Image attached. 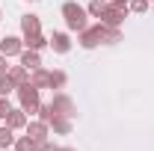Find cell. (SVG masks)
Segmentation results:
<instances>
[{"label": "cell", "instance_id": "cell-1", "mask_svg": "<svg viewBox=\"0 0 154 151\" xmlns=\"http://www.w3.org/2000/svg\"><path fill=\"white\" fill-rule=\"evenodd\" d=\"M101 42H107V45H116V42H122V33H119V27H107V24H95V27H86L83 33H80V45L89 51V48H95Z\"/></svg>", "mask_w": 154, "mask_h": 151}, {"label": "cell", "instance_id": "cell-2", "mask_svg": "<svg viewBox=\"0 0 154 151\" xmlns=\"http://www.w3.org/2000/svg\"><path fill=\"white\" fill-rule=\"evenodd\" d=\"M86 9L83 6H77V3H65L62 6V18H65V24H68V30H86Z\"/></svg>", "mask_w": 154, "mask_h": 151}, {"label": "cell", "instance_id": "cell-3", "mask_svg": "<svg viewBox=\"0 0 154 151\" xmlns=\"http://www.w3.org/2000/svg\"><path fill=\"white\" fill-rule=\"evenodd\" d=\"M18 101H21V110L24 113H38V89L33 83L18 86Z\"/></svg>", "mask_w": 154, "mask_h": 151}, {"label": "cell", "instance_id": "cell-4", "mask_svg": "<svg viewBox=\"0 0 154 151\" xmlns=\"http://www.w3.org/2000/svg\"><path fill=\"white\" fill-rule=\"evenodd\" d=\"M122 21H125V6L107 3V9H104V15H101V24H107V27H119Z\"/></svg>", "mask_w": 154, "mask_h": 151}, {"label": "cell", "instance_id": "cell-5", "mask_svg": "<svg viewBox=\"0 0 154 151\" xmlns=\"http://www.w3.org/2000/svg\"><path fill=\"white\" fill-rule=\"evenodd\" d=\"M51 107H54V116H62V119H71L74 116V104H71L68 95H57Z\"/></svg>", "mask_w": 154, "mask_h": 151}, {"label": "cell", "instance_id": "cell-6", "mask_svg": "<svg viewBox=\"0 0 154 151\" xmlns=\"http://www.w3.org/2000/svg\"><path fill=\"white\" fill-rule=\"evenodd\" d=\"M27 136L36 142V145H42V142H48V125L38 119V122H30L27 125Z\"/></svg>", "mask_w": 154, "mask_h": 151}, {"label": "cell", "instance_id": "cell-7", "mask_svg": "<svg viewBox=\"0 0 154 151\" xmlns=\"http://www.w3.org/2000/svg\"><path fill=\"white\" fill-rule=\"evenodd\" d=\"M21 30H24V39H33L42 33V24H38V15H24L21 18Z\"/></svg>", "mask_w": 154, "mask_h": 151}, {"label": "cell", "instance_id": "cell-8", "mask_svg": "<svg viewBox=\"0 0 154 151\" xmlns=\"http://www.w3.org/2000/svg\"><path fill=\"white\" fill-rule=\"evenodd\" d=\"M0 54H3V57H15V54H21V39L6 36L3 42H0Z\"/></svg>", "mask_w": 154, "mask_h": 151}, {"label": "cell", "instance_id": "cell-9", "mask_svg": "<svg viewBox=\"0 0 154 151\" xmlns=\"http://www.w3.org/2000/svg\"><path fill=\"white\" fill-rule=\"evenodd\" d=\"M21 65H24L27 71H30V68L36 71L38 65H42V59H38V54H36V51H21Z\"/></svg>", "mask_w": 154, "mask_h": 151}, {"label": "cell", "instance_id": "cell-10", "mask_svg": "<svg viewBox=\"0 0 154 151\" xmlns=\"http://www.w3.org/2000/svg\"><path fill=\"white\" fill-rule=\"evenodd\" d=\"M51 48H54L57 54H68L71 42H68V36H65V33H54V39H51Z\"/></svg>", "mask_w": 154, "mask_h": 151}, {"label": "cell", "instance_id": "cell-11", "mask_svg": "<svg viewBox=\"0 0 154 151\" xmlns=\"http://www.w3.org/2000/svg\"><path fill=\"white\" fill-rule=\"evenodd\" d=\"M30 83L36 86V89H45V86H51V71H45V68H36L33 77H30Z\"/></svg>", "mask_w": 154, "mask_h": 151}, {"label": "cell", "instance_id": "cell-12", "mask_svg": "<svg viewBox=\"0 0 154 151\" xmlns=\"http://www.w3.org/2000/svg\"><path fill=\"white\" fill-rule=\"evenodd\" d=\"M9 80H12L15 86H24V83H30V74H27V68H24V65H15V68L9 71Z\"/></svg>", "mask_w": 154, "mask_h": 151}, {"label": "cell", "instance_id": "cell-13", "mask_svg": "<svg viewBox=\"0 0 154 151\" xmlns=\"http://www.w3.org/2000/svg\"><path fill=\"white\" fill-rule=\"evenodd\" d=\"M6 125L15 131V128H27V119H24V110H12V113L6 116Z\"/></svg>", "mask_w": 154, "mask_h": 151}, {"label": "cell", "instance_id": "cell-14", "mask_svg": "<svg viewBox=\"0 0 154 151\" xmlns=\"http://www.w3.org/2000/svg\"><path fill=\"white\" fill-rule=\"evenodd\" d=\"M24 45H27L30 51H42V48L48 45V39H45L42 33H38V36H33V39H24Z\"/></svg>", "mask_w": 154, "mask_h": 151}, {"label": "cell", "instance_id": "cell-15", "mask_svg": "<svg viewBox=\"0 0 154 151\" xmlns=\"http://www.w3.org/2000/svg\"><path fill=\"white\" fill-rule=\"evenodd\" d=\"M38 119H42L45 125H51V122H54V107H51V104H38Z\"/></svg>", "mask_w": 154, "mask_h": 151}, {"label": "cell", "instance_id": "cell-16", "mask_svg": "<svg viewBox=\"0 0 154 151\" xmlns=\"http://www.w3.org/2000/svg\"><path fill=\"white\" fill-rule=\"evenodd\" d=\"M104 9H107V3H104V0H92L86 12H89L92 18H101V15H104Z\"/></svg>", "mask_w": 154, "mask_h": 151}, {"label": "cell", "instance_id": "cell-17", "mask_svg": "<svg viewBox=\"0 0 154 151\" xmlns=\"http://www.w3.org/2000/svg\"><path fill=\"white\" fill-rule=\"evenodd\" d=\"M51 125H54V131H59V133H68V131H71V122H68V119H62V116H54V122H51Z\"/></svg>", "mask_w": 154, "mask_h": 151}, {"label": "cell", "instance_id": "cell-18", "mask_svg": "<svg viewBox=\"0 0 154 151\" xmlns=\"http://www.w3.org/2000/svg\"><path fill=\"white\" fill-rule=\"evenodd\" d=\"M15 151H38V145L30 139V136H21L18 139V145H15Z\"/></svg>", "mask_w": 154, "mask_h": 151}, {"label": "cell", "instance_id": "cell-19", "mask_svg": "<svg viewBox=\"0 0 154 151\" xmlns=\"http://www.w3.org/2000/svg\"><path fill=\"white\" fill-rule=\"evenodd\" d=\"M12 139H15V136H12V128H9V125H6V128H0V148H9V145H12Z\"/></svg>", "mask_w": 154, "mask_h": 151}, {"label": "cell", "instance_id": "cell-20", "mask_svg": "<svg viewBox=\"0 0 154 151\" xmlns=\"http://www.w3.org/2000/svg\"><path fill=\"white\" fill-rule=\"evenodd\" d=\"M12 89H15V83H12V80H9V74H3V77H0V95H3V98H6V95L12 92Z\"/></svg>", "mask_w": 154, "mask_h": 151}, {"label": "cell", "instance_id": "cell-21", "mask_svg": "<svg viewBox=\"0 0 154 151\" xmlns=\"http://www.w3.org/2000/svg\"><path fill=\"white\" fill-rule=\"evenodd\" d=\"M59 86H65V74L62 71H51V89H59Z\"/></svg>", "mask_w": 154, "mask_h": 151}, {"label": "cell", "instance_id": "cell-22", "mask_svg": "<svg viewBox=\"0 0 154 151\" xmlns=\"http://www.w3.org/2000/svg\"><path fill=\"white\" fill-rule=\"evenodd\" d=\"M9 113H12V107H9V101H6V98L0 95V119H6Z\"/></svg>", "mask_w": 154, "mask_h": 151}, {"label": "cell", "instance_id": "cell-23", "mask_svg": "<svg viewBox=\"0 0 154 151\" xmlns=\"http://www.w3.org/2000/svg\"><path fill=\"white\" fill-rule=\"evenodd\" d=\"M131 9L134 12H145L148 9V0H131Z\"/></svg>", "mask_w": 154, "mask_h": 151}, {"label": "cell", "instance_id": "cell-24", "mask_svg": "<svg viewBox=\"0 0 154 151\" xmlns=\"http://www.w3.org/2000/svg\"><path fill=\"white\" fill-rule=\"evenodd\" d=\"M38 151H59V148L54 145V142H42V145H38Z\"/></svg>", "mask_w": 154, "mask_h": 151}, {"label": "cell", "instance_id": "cell-25", "mask_svg": "<svg viewBox=\"0 0 154 151\" xmlns=\"http://www.w3.org/2000/svg\"><path fill=\"white\" fill-rule=\"evenodd\" d=\"M3 74H9V71H6V57H0V77Z\"/></svg>", "mask_w": 154, "mask_h": 151}, {"label": "cell", "instance_id": "cell-26", "mask_svg": "<svg viewBox=\"0 0 154 151\" xmlns=\"http://www.w3.org/2000/svg\"><path fill=\"white\" fill-rule=\"evenodd\" d=\"M113 3H116V6H125V3H128V0H113Z\"/></svg>", "mask_w": 154, "mask_h": 151}, {"label": "cell", "instance_id": "cell-27", "mask_svg": "<svg viewBox=\"0 0 154 151\" xmlns=\"http://www.w3.org/2000/svg\"><path fill=\"white\" fill-rule=\"evenodd\" d=\"M59 151H74V148H59Z\"/></svg>", "mask_w": 154, "mask_h": 151}, {"label": "cell", "instance_id": "cell-28", "mask_svg": "<svg viewBox=\"0 0 154 151\" xmlns=\"http://www.w3.org/2000/svg\"><path fill=\"white\" fill-rule=\"evenodd\" d=\"M3 151H9V148H3Z\"/></svg>", "mask_w": 154, "mask_h": 151}]
</instances>
